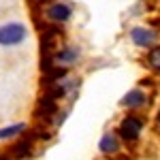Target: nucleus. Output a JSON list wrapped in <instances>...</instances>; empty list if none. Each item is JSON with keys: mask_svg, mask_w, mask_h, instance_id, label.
<instances>
[{"mask_svg": "<svg viewBox=\"0 0 160 160\" xmlns=\"http://www.w3.org/2000/svg\"><path fill=\"white\" fill-rule=\"evenodd\" d=\"M53 60H56V66H73L81 60V49L75 47V45H62L60 49L53 53Z\"/></svg>", "mask_w": 160, "mask_h": 160, "instance_id": "nucleus-9", "label": "nucleus"}, {"mask_svg": "<svg viewBox=\"0 0 160 160\" xmlns=\"http://www.w3.org/2000/svg\"><path fill=\"white\" fill-rule=\"evenodd\" d=\"M156 126H158V128H160V109L156 111Z\"/></svg>", "mask_w": 160, "mask_h": 160, "instance_id": "nucleus-12", "label": "nucleus"}, {"mask_svg": "<svg viewBox=\"0 0 160 160\" xmlns=\"http://www.w3.org/2000/svg\"><path fill=\"white\" fill-rule=\"evenodd\" d=\"M145 126H148L145 115H141V113H137V111H128L122 120H120L115 132H118V137L122 139V143L135 145V143H139V139H141V135H143Z\"/></svg>", "mask_w": 160, "mask_h": 160, "instance_id": "nucleus-1", "label": "nucleus"}, {"mask_svg": "<svg viewBox=\"0 0 160 160\" xmlns=\"http://www.w3.org/2000/svg\"><path fill=\"white\" fill-rule=\"evenodd\" d=\"M145 64L152 73H158L160 75V45L148 49V56H145Z\"/></svg>", "mask_w": 160, "mask_h": 160, "instance_id": "nucleus-11", "label": "nucleus"}, {"mask_svg": "<svg viewBox=\"0 0 160 160\" xmlns=\"http://www.w3.org/2000/svg\"><path fill=\"white\" fill-rule=\"evenodd\" d=\"M28 38V28L22 22H7L0 26V45L2 47H17Z\"/></svg>", "mask_w": 160, "mask_h": 160, "instance_id": "nucleus-3", "label": "nucleus"}, {"mask_svg": "<svg viewBox=\"0 0 160 160\" xmlns=\"http://www.w3.org/2000/svg\"><path fill=\"white\" fill-rule=\"evenodd\" d=\"M128 38L139 49H152L160 45V32L152 26H132L128 30Z\"/></svg>", "mask_w": 160, "mask_h": 160, "instance_id": "nucleus-2", "label": "nucleus"}, {"mask_svg": "<svg viewBox=\"0 0 160 160\" xmlns=\"http://www.w3.org/2000/svg\"><path fill=\"white\" fill-rule=\"evenodd\" d=\"M148 105H149V94H148V90H143V88H132V90H128L120 98V107L126 111H137L139 113Z\"/></svg>", "mask_w": 160, "mask_h": 160, "instance_id": "nucleus-5", "label": "nucleus"}, {"mask_svg": "<svg viewBox=\"0 0 160 160\" xmlns=\"http://www.w3.org/2000/svg\"><path fill=\"white\" fill-rule=\"evenodd\" d=\"M7 152H9V156L13 160H28V158H32V154H34V141L30 137L22 135L19 139H15L7 148Z\"/></svg>", "mask_w": 160, "mask_h": 160, "instance_id": "nucleus-6", "label": "nucleus"}, {"mask_svg": "<svg viewBox=\"0 0 160 160\" xmlns=\"http://www.w3.org/2000/svg\"><path fill=\"white\" fill-rule=\"evenodd\" d=\"M30 128L26 122H17V124H11V126H4L0 128V141H11V139H19L22 135H26Z\"/></svg>", "mask_w": 160, "mask_h": 160, "instance_id": "nucleus-10", "label": "nucleus"}, {"mask_svg": "<svg viewBox=\"0 0 160 160\" xmlns=\"http://www.w3.org/2000/svg\"><path fill=\"white\" fill-rule=\"evenodd\" d=\"M120 149H122V139L118 137L115 130H107V132H102V137L98 139V152L102 154V156L113 158V156L120 154Z\"/></svg>", "mask_w": 160, "mask_h": 160, "instance_id": "nucleus-8", "label": "nucleus"}, {"mask_svg": "<svg viewBox=\"0 0 160 160\" xmlns=\"http://www.w3.org/2000/svg\"><path fill=\"white\" fill-rule=\"evenodd\" d=\"M58 111H60V105H58V100L49 98V96H41L37 100V109H34V118H37L38 122H51V120H56V115H58Z\"/></svg>", "mask_w": 160, "mask_h": 160, "instance_id": "nucleus-7", "label": "nucleus"}, {"mask_svg": "<svg viewBox=\"0 0 160 160\" xmlns=\"http://www.w3.org/2000/svg\"><path fill=\"white\" fill-rule=\"evenodd\" d=\"M71 17H73V7L64 0H53L45 7V19L51 24L64 26L66 22H71Z\"/></svg>", "mask_w": 160, "mask_h": 160, "instance_id": "nucleus-4", "label": "nucleus"}]
</instances>
